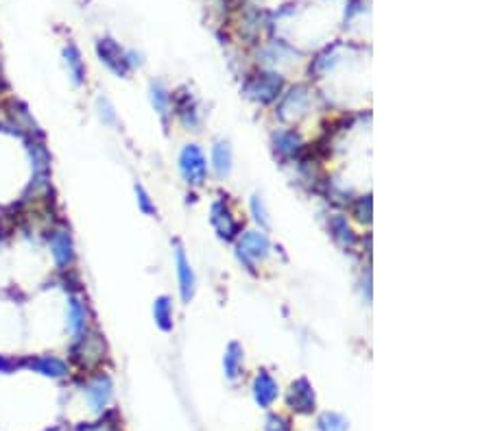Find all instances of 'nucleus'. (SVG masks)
<instances>
[{"label":"nucleus","instance_id":"a878e982","mask_svg":"<svg viewBox=\"0 0 491 431\" xmlns=\"http://www.w3.org/2000/svg\"><path fill=\"white\" fill-rule=\"evenodd\" d=\"M135 194H138V205H140V210L144 214H155V205L151 203V199H148V194L142 186H135Z\"/></svg>","mask_w":491,"mask_h":431},{"label":"nucleus","instance_id":"dca6fc26","mask_svg":"<svg viewBox=\"0 0 491 431\" xmlns=\"http://www.w3.org/2000/svg\"><path fill=\"white\" fill-rule=\"evenodd\" d=\"M212 161H214V170L218 177H227L231 172V148L227 142H218L212 148Z\"/></svg>","mask_w":491,"mask_h":431},{"label":"nucleus","instance_id":"20e7f679","mask_svg":"<svg viewBox=\"0 0 491 431\" xmlns=\"http://www.w3.org/2000/svg\"><path fill=\"white\" fill-rule=\"evenodd\" d=\"M97 54H99V59L112 70L114 74L118 77H127L129 72V54L122 52V48L116 44L114 39H109V37H103L99 39V44H97Z\"/></svg>","mask_w":491,"mask_h":431},{"label":"nucleus","instance_id":"39448f33","mask_svg":"<svg viewBox=\"0 0 491 431\" xmlns=\"http://www.w3.org/2000/svg\"><path fill=\"white\" fill-rule=\"evenodd\" d=\"M269 253V238L260 231H249L242 235V240L238 244V255L240 259L247 263V268L253 270L258 259H264Z\"/></svg>","mask_w":491,"mask_h":431},{"label":"nucleus","instance_id":"4be33fe9","mask_svg":"<svg viewBox=\"0 0 491 431\" xmlns=\"http://www.w3.org/2000/svg\"><path fill=\"white\" fill-rule=\"evenodd\" d=\"M151 99H153V105H155V109L160 111V114H162V116H166L171 96L166 94V90H164V88L160 86V83H157V86L151 88Z\"/></svg>","mask_w":491,"mask_h":431},{"label":"nucleus","instance_id":"f257e3e1","mask_svg":"<svg viewBox=\"0 0 491 431\" xmlns=\"http://www.w3.org/2000/svg\"><path fill=\"white\" fill-rule=\"evenodd\" d=\"M73 361L81 368H92L105 357V340L97 331H84L81 336L73 338Z\"/></svg>","mask_w":491,"mask_h":431},{"label":"nucleus","instance_id":"2eb2a0df","mask_svg":"<svg viewBox=\"0 0 491 431\" xmlns=\"http://www.w3.org/2000/svg\"><path fill=\"white\" fill-rule=\"evenodd\" d=\"M64 59H66V68H68V74H70V81L75 86H81L86 81V63L81 52L75 44H68L64 48Z\"/></svg>","mask_w":491,"mask_h":431},{"label":"nucleus","instance_id":"1a4fd4ad","mask_svg":"<svg viewBox=\"0 0 491 431\" xmlns=\"http://www.w3.org/2000/svg\"><path fill=\"white\" fill-rule=\"evenodd\" d=\"M289 405L295 412L308 414L315 410V392H312V385L308 383V379H297L289 392Z\"/></svg>","mask_w":491,"mask_h":431},{"label":"nucleus","instance_id":"9d476101","mask_svg":"<svg viewBox=\"0 0 491 431\" xmlns=\"http://www.w3.org/2000/svg\"><path fill=\"white\" fill-rule=\"evenodd\" d=\"M26 366L31 370L44 374V377H50V379H64L68 374V364L64 359L55 357V355H39V357H33L26 361Z\"/></svg>","mask_w":491,"mask_h":431},{"label":"nucleus","instance_id":"0eeeda50","mask_svg":"<svg viewBox=\"0 0 491 431\" xmlns=\"http://www.w3.org/2000/svg\"><path fill=\"white\" fill-rule=\"evenodd\" d=\"M112 392H114V385H112V379L107 377V374H99L97 379H92L86 388V397L90 401L92 410H105L109 405V401H112Z\"/></svg>","mask_w":491,"mask_h":431},{"label":"nucleus","instance_id":"393cba45","mask_svg":"<svg viewBox=\"0 0 491 431\" xmlns=\"http://www.w3.org/2000/svg\"><path fill=\"white\" fill-rule=\"evenodd\" d=\"M97 107H99V116L105 124H112L116 120V114H114V107L109 105L107 99H99L97 101Z\"/></svg>","mask_w":491,"mask_h":431},{"label":"nucleus","instance_id":"9b49d317","mask_svg":"<svg viewBox=\"0 0 491 431\" xmlns=\"http://www.w3.org/2000/svg\"><path fill=\"white\" fill-rule=\"evenodd\" d=\"M66 325H68V333L73 338L81 336L84 331H88V310L81 299L70 297L68 299V314H66Z\"/></svg>","mask_w":491,"mask_h":431},{"label":"nucleus","instance_id":"7ed1b4c3","mask_svg":"<svg viewBox=\"0 0 491 431\" xmlns=\"http://www.w3.org/2000/svg\"><path fill=\"white\" fill-rule=\"evenodd\" d=\"M284 81L280 74H273V72H264V74H258L253 77L247 86H244V92L249 94V99L258 101V103H271L276 101L280 92H282Z\"/></svg>","mask_w":491,"mask_h":431},{"label":"nucleus","instance_id":"aec40b11","mask_svg":"<svg viewBox=\"0 0 491 431\" xmlns=\"http://www.w3.org/2000/svg\"><path fill=\"white\" fill-rule=\"evenodd\" d=\"M330 229L334 231V238L343 244V246H352L354 244V233L347 227V220L343 216H334L330 220Z\"/></svg>","mask_w":491,"mask_h":431},{"label":"nucleus","instance_id":"ddd939ff","mask_svg":"<svg viewBox=\"0 0 491 431\" xmlns=\"http://www.w3.org/2000/svg\"><path fill=\"white\" fill-rule=\"evenodd\" d=\"M175 259H177V274H180L182 299H184V303H190V299H193V294H195V272H193V268H190V263H188L182 248H177Z\"/></svg>","mask_w":491,"mask_h":431},{"label":"nucleus","instance_id":"a211bd4d","mask_svg":"<svg viewBox=\"0 0 491 431\" xmlns=\"http://www.w3.org/2000/svg\"><path fill=\"white\" fill-rule=\"evenodd\" d=\"M240 361H242V349L240 344L231 342L225 351V372L229 379H236L240 372Z\"/></svg>","mask_w":491,"mask_h":431},{"label":"nucleus","instance_id":"6e6552de","mask_svg":"<svg viewBox=\"0 0 491 431\" xmlns=\"http://www.w3.org/2000/svg\"><path fill=\"white\" fill-rule=\"evenodd\" d=\"M210 222L214 225V229L218 231L223 240H234L236 233L240 231V225L234 220V216L229 214V210L223 203H214L210 210Z\"/></svg>","mask_w":491,"mask_h":431},{"label":"nucleus","instance_id":"f3484780","mask_svg":"<svg viewBox=\"0 0 491 431\" xmlns=\"http://www.w3.org/2000/svg\"><path fill=\"white\" fill-rule=\"evenodd\" d=\"M153 316L155 323L162 331H171L173 329V312H171V301L166 297H160L153 305Z\"/></svg>","mask_w":491,"mask_h":431},{"label":"nucleus","instance_id":"423d86ee","mask_svg":"<svg viewBox=\"0 0 491 431\" xmlns=\"http://www.w3.org/2000/svg\"><path fill=\"white\" fill-rule=\"evenodd\" d=\"M50 255L61 270L70 268L75 263V242L68 229H55L50 233Z\"/></svg>","mask_w":491,"mask_h":431},{"label":"nucleus","instance_id":"bb28decb","mask_svg":"<svg viewBox=\"0 0 491 431\" xmlns=\"http://www.w3.org/2000/svg\"><path fill=\"white\" fill-rule=\"evenodd\" d=\"M269 431H291V427L286 425L282 419H278V416H271L269 419V425H267Z\"/></svg>","mask_w":491,"mask_h":431},{"label":"nucleus","instance_id":"f03ea898","mask_svg":"<svg viewBox=\"0 0 491 431\" xmlns=\"http://www.w3.org/2000/svg\"><path fill=\"white\" fill-rule=\"evenodd\" d=\"M180 170H182V174H184V179L188 181V183H193V186H201L203 181H206L208 166H206V157H203V152H201L199 146L190 144L182 150Z\"/></svg>","mask_w":491,"mask_h":431},{"label":"nucleus","instance_id":"b1692460","mask_svg":"<svg viewBox=\"0 0 491 431\" xmlns=\"http://www.w3.org/2000/svg\"><path fill=\"white\" fill-rule=\"evenodd\" d=\"M251 212H253V218L267 229V227H269V216H267V210H264V205H262L260 197H253V199H251Z\"/></svg>","mask_w":491,"mask_h":431},{"label":"nucleus","instance_id":"412c9836","mask_svg":"<svg viewBox=\"0 0 491 431\" xmlns=\"http://www.w3.org/2000/svg\"><path fill=\"white\" fill-rule=\"evenodd\" d=\"M319 429L321 431H347V421L340 414L325 412L319 419Z\"/></svg>","mask_w":491,"mask_h":431},{"label":"nucleus","instance_id":"5701e85b","mask_svg":"<svg viewBox=\"0 0 491 431\" xmlns=\"http://www.w3.org/2000/svg\"><path fill=\"white\" fill-rule=\"evenodd\" d=\"M354 216H356L360 222H369L372 220V197H363L356 207H354Z\"/></svg>","mask_w":491,"mask_h":431},{"label":"nucleus","instance_id":"6ab92c4d","mask_svg":"<svg viewBox=\"0 0 491 431\" xmlns=\"http://www.w3.org/2000/svg\"><path fill=\"white\" fill-rule=\"evenodd\" d=\"M276 148L284 155H295V152L302 148V140L295 131H282L276 135Z\"/></svg>","mask_w":491,"mask_h":431},{"label":"nucleus","instance_id":"4468645a","mask_svg":"<svg viewBox=\"0 0 491 431\" xmlns=\"http://www.w3.org/2000/svg\"><path fill=\"white\" fill-rule=\"evenodd\" d=\"M253 394H256V401L260 403L262 408H269L273 401L278 399V383L273 381V377L269 372H260L256 377V383H253Z\"/></svg>","mask_w":491,"mask_h":431},{"label":"nucleus","instance_id":"f8f14e48","mask_svg":"<svg viewBox=\"0 0 491 431\" xmlns=\"http://www.w3.org/2000/svg\"><path fill=\"white\" fill-rule=\"evenodd\" d=\"M308 107V90L306 88H295L280 105V118L282 120H295L306 111Z\"/></svg>","mask_w":491,"mask_h":431}]
</instances>
